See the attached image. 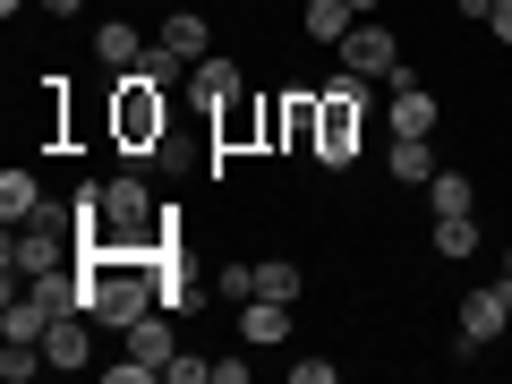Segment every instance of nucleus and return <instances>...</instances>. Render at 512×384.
I'll use <instances>...</instances> for the list:
<instances>
[{
	"label": "nucleus",
	"mask_w": 512,
	"mask_h": 384,
	"mask_svg": "<svg viewBox=\"0 0 512 384\" xmlns=\"http://www.w3.org/2000/svg\"><path fill=\"white\" fill-rule=\"evenodd\" d=\"M77 274H86V316L111 333H128L154 308V248H86Z\"/></svg>",
	"instance_id": "obj_1"
},
{
	"label": "nucleus",
	"mask_w": 512,
	"mask_h": 384,
	"mask_svg": "<svg viewBox=\"0 0 512 384\" xmlns=\"http://www.w3.org/2000/svg\"><path fill=\"white\" fill-rule=\"evenodd\" d=\"M163 128H171V103H163V86L146 77V60L120 69V77H111V137H120V171L163 163Z\"/></svg>",
	"instance_id": "obj_2"
},
{
	"label": "nucleus",
	"mask_w": 512,
	"mask_h": 384,
	"mask_svg": "<svg viewBox=\"0 0 512 384\" xmlns=\"http://www.w3.org/2000/svg\"><path fill=\"white\" fill-rule=\"evenodd\" d=\"M77 256H86L77 214H69V205H35L26 222H9V248H0V265H9V282H18V274H60V265H77Z\"/></svg>",
	"instance_id": "obj_3"
},
{
	"label": "nucleus",
	"mask_w": 512,
	"mask_h": 384,
	"mask_svg": "<svg viewBox=\"0 0 512 384\" xmlns=\"http://www.w3.org/2000/svg\"><path fill=\"white\" fill-rule=\"evenodd\" d=\"M359 128H367V94H359V77H350V86H333V94H316V163L342 171L350 154H359Z\"/></svg>",
	"instance_id": "obj_4"
},
{
	"label": "nucleus",
	"mask_w": 512,
	"mask_h": 384,
	"mask_svg": "<svg viewBox=\"0 0 512 384\" xmlns=\"http://www.w3.org/2000/svg\"><path fill=\"white\" fill-rule=\"evenodd\" d=\"M154 197H146V171H111L103 180V248H146L154 231Z\"/></svg>",
	"instance_id": "obj_5"
},
{
	"label": "nucleus",
	"mask_w": 512,
	"mask_h": 384,
	"mask_svg": "<svg viewBox=\"0 0 512 384\" xmlns=\"http://www.w3.org/2000/svg\"><path fill=\"white\" fill-rule=\"evenodd\" d=\"M512 325V282H487V291H461V316H453V350L478 359L487 342H504Z\"/></svg>",
	"instance_id": "obj_6"
},
{
	"label": "nucleus",
	"mask_w": 512,
	"mask_h": 384,
	"mask_svg": "<svg viewBox=\"0 0 512 384\" xmlns=\"http://www.w3.org/2000/svg\"><path fill=\"white\" fill-rule=\"evenodd\" d=\"M333 52H342V77H359V86H367V77H393V69H402V43H393V26H376V18H359L342 43H333Z\"/></svg>",
	"instance_id": "obj_7"
},
{
	"label": "nucleus",
	"mask_w": 512,
	"mask_h": 384,
	"mask_svg": "<svg viewBox=\"0 0 512 384\" xmlns=\"http://www.w3.org/2000/svg\"><path fill=\"white\" fill-rule=\"evenodd\" d=\"M384 86H393V103H384V120H393V137H436V94H427V77L410 69H393L384 77Z\"/></svg>",
	"instance_id": "obj_8"
},
{
	"label": "nucleus",
	"mask_w": 512,
	"mask_h": 384,
	"mask_svg": "<svg viewBox=\"0 0 512 384\" xmlns=\"http://www.w3.org/2000/svg\"><path fill=\"white\" fill-rule=\"evenodd\" d=\"M265 137L316 154V94H282V103H265Z\"/></svg>",
	"instance_id": "obj_9"
},
{
	"label": "nucleus",
	"mask_w": 512,
	"mask_h": 384,
	"mask_svg": "<svg viewBox=\"0 0 512 384\" xmlns=\"http://www.w3.org/2000/svg\"><path fill=\"white\" fill-rule=\"evenodd\" d=\"M239 342H248V350L291 342V299H248V308H239Z\"/></svg>",
	"instance_id": "obj_10"
},
{
	"label": "nucleus",
	"mask_w": 512,
	"mask_h": 384,
	"mask_svg": "<svg viewBox=\"0 0 512 384\" xmlns=\"http://www.w3.org/2000/svg\"><path fill=\"white\" fill-rule=\"evenodd\" d=\"M146 52H154V43L137 35V26H128V18H103V26H94V60H103L111 77H120V69H137V60H146Z\"/></svg>",
	"instance_id": "obj_11"
},
{
	"label": "nucleus",
	"mask_w": 512,
	"mask_h": 384,
	"mask_svg": "<svg viewBox=\"0 0 512 384\" xmlns=\"http://www.w3.org/2000/svg\"><path fill=\"white\" fill-rule=\"evenodd\" d=\"M43 350H52V367H86V350H94V316H86V308L52 316V333H43Z\"/></svg>",
	"instance_id": "obj_12"
},
{
	"label": "nucleus",
	"mask_w": 512,
	"mask_h": 384,
	"mask_svg": "<svg viewBox=\"0 0 512 384\" xmlns=\"http://www.w3.org/2000/svg\"><path fill=\"white\" fill-rule=\"evenodd\" d=\"M188 94H197L205 111H222V103H231V94H248V86H239V69H231V60H222V52H205L197 69H188Z\"/></svg>",
	"instance_id": "obj_13"
},
{
	"label": "nucleus",
	"mask_w": 512,
	"mask_h": 384,
	"mask_svg": "<svg viewBox=\"0 0 512 384\" xmlns=\"http://www.w3.org/2000/svg\"><path fill=\"white\" fill-rule=\"evenodd\" d=\"M248 137H265V111H248V94H231V103L214 111V154L222 146H248Z\"/></svg>",
	"instance_id": "obj_14"
},
{
	"label": "nucleus",
	"mask_w": 512,
	"mask_h": 384,
	"mask_svg": "<svg viewBox=\"0 0 512 384\" xmlns=\"http://www.w3.org/2000/svg\"><path fill=\"white\" fill-rule=\"evenodd\" d=\"M299 26H308V43H342L350 26H359V9H350V0H308V18H299Z\"/></svg>",
	"instance_id": "obj_15"
},
{
	"label": "nucleus",
	"mask_w": 512,
	"mask_h": 384,
	"mask_svg": "<svg viewBox=\"0 0 512 384\" xmlns=\"http://www.w3.org/2000/svg\"><path fill=\"white\" fill-rule=\"evenodd\" d=\"M154 43H171V52H180L188 69H197V60L214 52V35H205V18H188V9H180V18H163V35H154Z\"/></svg>",
	"instance_id": "obj_16"
},
{
	"label": "nucleus",
	"mask_w": 512,
	"mask_h": 384,
	"mask_svg": "<svg viewBox=\"0 0 512 384\" xmlns=\"http://www.w3.org/2000/svg\"><path fill=\"white\" fill-rule=\"evenodd\" d=\"M384 163H393V180H402V188L436 180V154H427V137H393V154H384Z\"/></svg>",
	"instance_id": "obj_17"
},
{
	"label": "nucleus",
	"mask_w": 512,
	"mask_h": 384,
	"mask_svg": "<svg viewBox=\"0 0 512 384\" xmlns=\"http://www.w3.org/2000/svg\"><path fill=\"white\" fill-rule=\"evenodd\" d=\"M427 205H436V222H444V214H470V205H478L470 171H436V180H427Z\"/></svg>",
	"instance_id": "obj_18"
},
{
	"label": "nucleus",
	"mask_w": 512,
	"mask_h": 384,
	"mask_svg": "<svg viewBox=\"0 0 512 384\" xmlns=\"http://www.w3.org/2000/svg\"><path fill=\"white\" fill-rule=\"evenodd\" d=\"M436 256H444V265L478 256V222H470V214H444V222H436Z\"/></svg>",
	"instance_id": "obj_19"
},
{
	"label": "nucleus",
	"mask_w": 512,
	"mask_h": 384,
	"mask_svg": "<svg viewBox=\"0 0 512 384\" xmlns=\"http://www.w3.org/2000/svg\"><path fill=\"white\" fill-rule=\"evenodd\" d=\"M43 205V188H35V171H0V214L9 222H26Z\"/></svg>",
	"instance_id": "obj_20"
},
{
	"label": "nucleus",
	"mask_w": 512,
	"mask_h": 384,
	"mask_svg": "<svg viewBox=\"0 0 512 384\" xmlns=\"http://www.w3.org/2000/svg\"><path fill=\"white\" fill-rule=\"evenodd\" d=\"M256 299H299V265L291 256H265V265H256Z\"/></svg>",
	"instance_id": "obj_21"
},
{
	"label": "nucleus",
	"mask_w": 512,
	"mask_h": 384,
	"mask_svg": "<svg viewBox=\"0 0 512 384\" xmlns=\"http://www.w3.org/2000/svg\"><path fill=\"white\" fill-rule=\"evenodd\" d=\"M69 214H77V239H86V248H103V188H77V197H69Z\"/></svg>",
	"instance_id": "obj_22"
},
{
	"label": "nucleus",
	"mask_w": 512,
	"mask_h": 384,
	"mask_svg": "<svg viewBox=\"0 0 512 384\" xmlns=\"http://www.w3.org/2000/svg\"><path fill=\"white\" fill-rule=\"evenodd\" d=\"M146 77H154V86L171 94V86H188V60L171 52V43H154V52H146Z\"/></svg>",
	"instance_id": "obj_23"
},
{
	"label": "nucleus",
	"mask_w": 512,
	"mask_h": 384,
	"mask_svg": "<svg viewBox=\"0 0 512 384\" xmlns=\"http://www.w3.org/2000/svg\"><path fill=\"white\" fill-rule=\"evenodd\" d=\"M214 291H222V299H256V265H222Z\"/></svg>",
	"instance_id": "obj_24"
},
{
	"label": "nucleus",
	"mask_w": 512,
	"mask_h": 384,
	"mask_svg": "<svg viewBox=\"0 0 512 384\" xmlns=\"http://www.w3.org/2000/svg\"><path fill=\"white\" fill-rule=\"evenodd\" d=\"M163 376H171V384H214V359H171Z\"/></svg>",
	"instance_id": "obj_25"
},
{
	"label": "nucleus",
	"mask_w": 512,
	"mask_h": 384,
	"mask_svg": "<svg viewBox=\"0 0 512 384\" xmlns=\"http://www.w3.org/2000/svg\"><path fill=\"white\" fill-rule=\"evenodd\" d=\"M333 376H342L333 359H291V384H333Z\"/></svg>",
	"instance_id": "obj_26"
},
{
	"label": "nucleus",
	"mask_w": 512,
	"mask_h": 384,
	"mask_svg": "<svg viewBox=\"0 0 512 384\" xmlns=\"http://www.w3.org/2000/svg\"><path fill=\"white\" fill-rule=\"evenodd\" d=\"M487 26H495V43H512V0H495V9H487Z\"/></svg>",
	"instance_id": "obj_27"
},
{
	"label": "nucleus",
	"mask_w": 512,
	"mask_h": 384,
	"mask_svg": "<svg viewBox=\"0 0 512 384\" xmlns=\"http://www.w3.org/2000/svg\"><path fill=\"white\" fill-rule=\"evenodd\" d=\"M43 18H77V9H86V0H35Z\"/></svg>",
	"instance_id": "obj_28"
},
{
	"label": "nucleus",
	"mask_w": 512,
	"mask_h": 384,
	"mask_svg": "<svg viewBox=\"0 0 512 384\" xmlns=\"http://www.w3.org/2000/svg\"><path fill=\"white\" fill-rule=\"evenodd\" d=\"M0 18H26V0H0Z\"/></svg>",
	"instance_id": "obj_29"
},
{
	"label": "nucleus",
	"mask_w": 512,
	"mask_h": 384,
	"mask_svg": "<svg viewBox=\"0 0 512 384\" xmlns=\"http://www.w3.org/2000/svg\"><path fill=\"white\" fill-rule=\"evenodd\" d=\"M350 9H359V18H367V9H384V0H350Z\"/></svg>",
	"instance_id": "obj_30"
},
{
	"label": "nucleus",
	"mask_w": 512,
	"mask_h": 384,
	"mask_svg": "<svg viewBox=\"0 0 512 384\" xmlns=\"http://www.w3.org/2000/svg\"><path fill=\"white\" fill-rule=\"evenodd\" d=\"M504 282H512V248H504Z\"/></svg>",
	"instance_id": "obj_31"
}]
</instances>
